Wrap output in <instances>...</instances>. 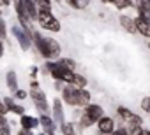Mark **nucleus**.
Returning a JSON list of instances; mask_svg holds the SVG:
<instances>
[{
  "label": "nucleus",
  "instance_id": "nucleus-1",
  "mask_svg": "<svg viewBox=\"0 0 150 135\" xmlns=\"http://www.w3.org/2000/svg\"><path fill=\"white\" fill-rule=\"evenodd\" d=\"M90 91L87 88H76L72 84H67L62 88V102H65L71 107H85L90 104Z\"/></svg>",
  "mask_w": 150,
  "mask_h": 135
},
{
  "label": "nucleus",
  "instance_id": "nucleus-2",
  "mask_svg": "<svg viewBox=\"0 0 150 135\" xmlns=\"http://www.w3.org/2000/svg\"><path fill=\"white\" fill-rule=\"evenodd\" d=\"M37 23L48 30V32H60V21L58 18H55V14L51 11H41L39 9V14H37Z\"/></svg>",
  "mask_w": 150,
  "mask_h": 135
},
{
  "label": "nucleus",
  "instance_id": "nucleus-3",
  "mask_svg": "<svg viewBox=\"0 0 150 135\" xmlns=\"http://www.w3.org/2000/svg\"><path fill=\"white\" fill-rule=\"evenodd\" d=\"M11 33L14 35V39L18 40V44H20V47L23 51H28L32 47V33L30 32H27L20 25H13L11 26Z\"/></svg>",
  "mask_w": 150,
  "mask_h": 135
},
{
  "label": "nucleus",
  "instance_id": "nucleus-4",
  "mask_svg": "<svg viewBox=\"0 0 150 135\" xmlns=\"http://www.w3.org/2000/svg\"><path fill=\"white\" fill-rule=\"evenodd\" d=\"M30 97H32V100H34L35 107L39 109V112L46 114V112L50 111L48 102H46V95H44V91H42L41 88H30Z\"/></svg>",
  "mask_w": 150,
  "mask_h": 135
},
{
  "label": "nucleus",
  "instance_id": "nucleus-5",
  "mask_svg": "<svg viewBox=\"0 0 150 135\" xmlns=\"http://www.w3.org/2000/svg\"><path fill=\"white\" fill-rule=\"evenodd\" d=\"M44 44H46L48 60H55V58H58V56H60L62 47H60V44H58L55 39H51V37H44Z\"/></svg>",
  "mask_w": 150,
  "mask_h": 135
},
{
  "label": "nucleus",
  "instance_id": "nucleus-6",
  "mask_svg": "<svg viewBox=\"0 0 150 135\" xmlns=\"http://www.w3.org/2000/svg\"><path fill=\"white\" fill-rule=\"evenodd\" d=\"M97 128H99V132L103 133V135H110V133H113L117 128H115V119L113 118H110V116H103L99 121H97Z\"/></svg>",
  "mask_w": 150,
  "mask_h": 135
},
{
  "label": "nucleus",
  "instance_id": "nucleus-7",
  "mask_svg": "<svg viewBox=\"0 0 150 135\" xmlns=\"http://www.w3.org/2000/svg\"><path fill=\"white\" fill-rule=\"evenodd\" d=\"M85 114H87L92 121L97 123V121L104 116V109H103L99 104H92V102H90L88 105H85Z\"/></svg>",
  "mask_w": 150,
  "mask_h": 135
},
{
  "label": "nucleus",
  "instance_id": "nucleus-8",
  "mask_svg": "<svg viewBox=\"0 0 150 135\" xmlns=\"http://www.w3.org/2000/svg\"><path fill=\"white\" fill-rule=\"evenodd\" d=\"M51 111H53V121H55L57 125H64V123H65V114H64L62 100L55 98V100H53V107H51Z\"/></svg>",
  "mask_w": 150,
  "mask_h": 135
},
{
  "label": "nucleus",
  "instance_id": "nucleus-9",
  "mask_svg": "<svg viewBox=\"0 0 150 135\" xmlns=\"http://www.w3.org/2000/svg\"><path fill=\"white\" fill-rule=\"evenodd\" d=\"M21 4H23V9L28 16L30 21H37V14H39V9H37V4H35V0H21Z\"/></svg>",
  "mask_w": 150,
  "mask_h": 135
},
{
  "label": "nucleus",
  "instance_id": "nucleus-10",
  "mask_svg": "<svg viewBox=\"0 0 150 135\" xmlns=\"http://www.w3.org/2000/svg\"><path fill=\"white\" fill-rule=\"evenodd\" d=\"M134 7H136L139 18L150 21V4L146 2V0H134Z\"/></svg>",
  "mask_w": 150,
  "mask_h": 135
},
{
  "label": "nucleus",
  "instance_id": "nucleus-11",
  "mask_svg": "<svg viewBox=\"0 0 150 135\" xmlns=\"http://www.w3.org/2000/svg\"><path fill=\"white\" fill-rule=\"evenodd\" d=\"M134 25H136V33H141L143 37L150 39V21L138 16V18H134Z\"/></svg>",
  "mask_w": 150,
  "mask_h": 135
},
{
  "label": "nucleus",
  "instance_id": "nucleus-12",
  "mask_svg": "<svg viewBox=\"0 0 150 135\" xmlns=\"http://www.w3.org/2000/svg\"><path fill=\"white\" fill-rule=\"evenodd\" d=\"M20 123H21V128L23 130H34V128L39 126V119L34 118V116H28V114H21Z\"/></svg>",
  "mask_w": 150,
  "mask_h": 135
},
{
  "label": "nucleus",
  "instance_id": "nucleus-13",
  "mask_svg": "<svg viewBox=\"0 0 150 135\" xmlns=\"http://www.w3.org/2000/svg\"><path fill=\"white\" fill-rule=\"evenodd\" d=\"M118 21H120V25H122V28H124L125 32H129V33H136L134 18H129V16L122 14V16H118Z\"/></svg>",
  "mask_w": 150,
  "mask_h": 135
},
{
  "label": "nucleus",
  "instance_id": "nucleus-14",
  "mask_svg": "<svg viewBox=\"0 0 150 135\" xmlns=\"http://www.w3.org/2000/svg\"><path fill=\"white\" fill-rule=\"evenodd\" d=\"M39 125H41L46 132H55V126H57V123L53 121V118H50L48 114H41V118H39Z\"/></svg>",
  "mask_w": 150,
  "mask_h": 135
},
{
  "label": "nucleus",
  "instance_id": "nucleus-15",
  "mask_svg": "<svg viewBox=\"0 0 150 135\" xmlns=\"http://www.w3.org/2000/svg\"><path fill=\"white\" fill-rule=\"evenodd\" d=\"M6 83H7V88L11 90V91H16L20 86H18V76H16V72L14 70H9L7 72V76H6Z\"/></svg>",
  "mask_w": 150,
  "mask_h": 135
},
{
  "label": "nucleus",
  "instance_id": "nucleus-16",
  "mask_svg": "<svg viewBox=\"0 0 150 135\" xmlns=\"http://www.w3.org/2000/svg\"><path fill=\"white\" fill-rule=\"evenodd\" d=\"M117 116H120V119L122 121H131L132 119V116H134V112L131 111V109H127V107H118L117 109Z\"/></svg>",
  "mask_w": 150,
  "mask_h": 135
},
{
  "label": "nucleus",
  "instance_id": "nucleus-17",
  "mask_svg": "<svg viewBox=\"0 0 150 135\" xmlns=\"http://www.w3.org/2000/svg\"><path fill=\"white\" fill-rule=\"evenodd\" d=\"M67 2V6L69 7H72V9H85V7H88V4H90V0H65Z\"/></svg>",
  "mask_w": 150,
  "mask_h": 135
},
{
  "label": "nucleus",
  "instance_id": "nucleus-18",
  "mask_svg": "<svg viewBox=\"0 0 150 135\" xmlns=\"http://www.w3.org/2000/svg\"><path fill=\"white\" fill-rule=\"evenodd\" d=\"M111 4H113L117 9H120V11L129 9V7H132V6H134L132 0H111Z\"/></svg>",
  "mask_w": 150,
  "mask_h": 135
},
{
  "label": "nucleus",
  "instance_id": "nucleus-19",
  "mask_svg": "<svg viewBox=\"0 0 150 135\" xmlns=\"http://www.w3.org/2000/svg\"><path fill=\"white\" fill-rule=\"evenodd\" d=\"M72 86H76V88H87V79H85V76H81V74H74Z\"/></svg>",
  "mask_w": 150,
  "mask_h": 135
},
{
  "label": "nucleus",
  "instance_id": "nucleus-20",
  "mask_svg": "<svg viewBox=\"0 0 150 135\" xmlns=\"http://www.w3.org/2000/svg\"><path fill=\"white\" fill-rule=\"evenodd\" d=\"M58 63H60L62 67H65L67 70H74V69H76V61L71 60V58H60Z\"/></svg>",
  "mask_w": 150,
  "mask_h": 135
},
{
  "label": "nucleus",
  "instance_id": "nucleus-21",
  "mask_svg": "<svg viewBox=\"0 0 150 135\" xmlns=\"http://www.w3.org/2000/svg\"><path fill=\"white\" fill-rule=\"evenodd\" d=\"M35 4H37V9H41V11H51L53 9L51 0H35Z\"/></svg>",
  "mask_w": 150,
  "mask_h": 135
},
{
  "label": "nucleus",
  "instance_id": "nucleus-22",
  "mask_svg": "<svg viewBox=\"0 0 150 135\" xmlns=\"http://www.w3.org/2000/svg\"><path fill=\"white\" fill-rule=\"evenodd\" d=\"M60 128H62L64 135H76V132H74V125H72V123H64V125H60Z\"/></svg>",
  "mask_w": 150,
  "mask_h": 135
},
{
  "label": "nucleus",
  "instance_id": "nucleus-23",
  "mask_svg": "<svg viewBox=\"0 0 150 135\" xmlns=\"http://www.w3.org/2000/svg\"><path fill=\"white\" fill-rule=\"evenodd\" d=\"M2 100H4V105H6V109L13 112V111H14V107H16V102H14L11 97H4Z\"/></svg>",
  "mask_w": 150,
  "mask_h": 135
},
{
  "label": "nucleus",
  "instance_id": "nucleus-24",
  "mask_svg": "<svg viewBox=\"0 0 150 135\" xmlns=\"http://www.w3.org/2000/svg\"><path fill=\"white\" fill-rule=\"evenodd\" d=\"M141 109H143L145 112H150V95L141 100Z\"/></svg>",
  "mask_w": 150,
  "mask_h": 135
},
{
  "label": "nucleus",
  "instance_id": "nucleus-25",
  "mask_svg": "<svg viewBox=\"0 0 150 135\" xmlns=\"http://www.w3.org/2000/svg\"><path fill=\"white\" fill-rule=\"evenodd\" d=\"M14 97H16L18 100H25V98L28 97V93H27L25 90H20V88H18V90L14 91Z\"/></svg>",
  "mask_w": 150,
  "mask_h": 135
},
{
  "label": "nucleus",
  "instance_id": "nucleus-26",
  "mask_svg": "<svg viewBox=\"0 0 150 135\" xmlns=\"http://www.w3.org/2000/svg\"><path fill=\"white\" fill-rule=\"evenodd\" d=\"M7 35V26H6V21L2 19V18H0V37H6Z\"/></svg>",
  "mask_w": 150,
  "mask_h": 135
},
{
  "label": "nucleus",
  "instance_id": "nucleus-27",
  "mask_svg": "<svg viewBox=\"0 0 150 135\" xmlns=\"http://www.w3.org/2000/svg\"><path fill=\"white\" fill-rule=\"evenodd\" d=\"M13 112H16V114H20V116H21V114H25V107L16 104V107H14V111H13Z\"/></svg>",
  "mask_w": 150,
  "mask_h": 135
},
{
  "label": "nucleus",
  "instance_id": "nucleus-28",
  "mask_svg": "<svg viewBox=\"0 0 150 135\" xmlns=\"http://www.w3.org/2000/svg\"><path fill=\"white\" fill-rule=\"evenodd\" d=\"M7 112V109H6V105H4V100L0 98V114H6Z\"/></svg>",
  "mask_w": 150,
  "mask_h": 135
},
{
  "label": "nucleus",
  "instance_id": "nucleus-29",
  "mask_svg": "<svg viewBox=\"0 0 150 135\" xmlns=\"http://www.w3.org/2000/svg\"><path fill=\"white\" fill-rule=\"evenodd\" d=\"M4 53H6V47H4V42H2V37H0V58L4 56Z\"/></svg>",
  "mask_w": 150,
  "mask_h": 135
},
{
  "label": "nucleus",
  "instance_id": "nucleus-30",
  "mask_svg": "<svg viewBox=\"0 0 150 135\" xmlns=\"http://www.w3.org/2000/svg\"><path fill=\"white\" fill-rule=\"evenodd\" d=\"M37 74H39V69H37V67H32V74H30V76L35 79V77H37Z\"/></svg>",
  "mask_w": 150,
  "mask_h": 135
},
{
  "label": "nucleus",
  "instance_id": "nucleus-31",
  "mask_svg": "<svg viewBox=\"0 0 150 135\" xmlns=\"http://www.w3.org/2000/svg\"><path fill=\"white\" fill-rule=\"evenodd\" d=\"M11 2H13V0H0V4H2V6H11Z\"/></svg>",
  "mask_w": 150,
  "mask_h": 135
},
{
  "label": "nucleus",
  "instance_id": "nucleus-32",
  "mask_svg": "<svg viewBox=\"0 0 150 135\" xmlns=\"http://www.w3.org/2000/svg\"><path fill=\"white\" fill-rule=\"evenodd\" d=\"M138 135H150V130H143V128H141V132H139Z\"/></svg>",
  "mask_w": 150,
  "mask_h": 135
},
{
  "label": "nucleus",
  "instance_id": "nucleus-33",
  "mask_svg": "<svg viewBox=\"0 0 150 135\" xmlns=\"http://www.w3.org/2000/svg\"><path fill=\"white\" fill-rule=\"evenodd\" d=\"M30 88H39V83H37V81H32V83H30Z\"/></svg>",
  "mask_w": 150,
  "mask_h": 135
},
{
  "label": "nucleus",
  "instance_id": "nucleus-34",
  "mask_svg": "<svg viewBox=\"0 0 150 135\" xmlns=\"http://www.w3.org/2000/svg\"><path fill=\"white\" fill-rule=\"evenodd\" d=\"M18 135H27V133H25V130H21V132H20Z\"/></svg>",
  "mask_w": 150,
  "mask_h": 135
},
{
  "label": "nucleus",
  "instance_id": "nucleus-35",
  "mask_svg": "<svg viewBox=\"0 0 150 135\" xmlns=\"http://www.w3.org/2000/svg\"><path fill=\"white\" fill-rule=\"evenodd\" d=\"M48 135H55V132H48Z\"/></svg>",
  "mask_w": 150,
  "mask_h": 135
},
{
  "label": "nucleus",
  "instance_id": "nucleus-36",
  "mask_svg": "<svg viewBox=\"0 0 150 135\" xmlns=\"http://www.w3.org/2000/svg\"><path fill=\"white\" fill-rule=\"evenodd\" d=\"M146 46H148V49H150V40H148V44H146Z\"/></svg>",
  "mask_w": 150,
  "mask_h": 135
},
{
  "label": "nucleus",
  "instance_id": "nucleus-37",
  "mask_svg": "<svg viewBox=\"0 0 150 135\" xmlns=\"http://www.w3.org/2000/svg\"><path fill=\"white\" fill-rule=\"evenodd\" d=\"M103 2H111V0H103Z\"/></svg>",
  "mask_w": 150,
  "mask_h": 135
},
{
  "label": "nucleus",
  "instance_id": "nucleus-38",
  "mask_svg": "<svg viewBox=\"0 0 150 135\" xmlns=\"http://www.w3.org/2000/svg\"><path fill=\"white\" fill-rule=\"evenodd\" d=\"M39 135H44V133H39Z\"/></svg>",
  "mask_w": 150,
  "mask_h": 135
}]
</instances>
